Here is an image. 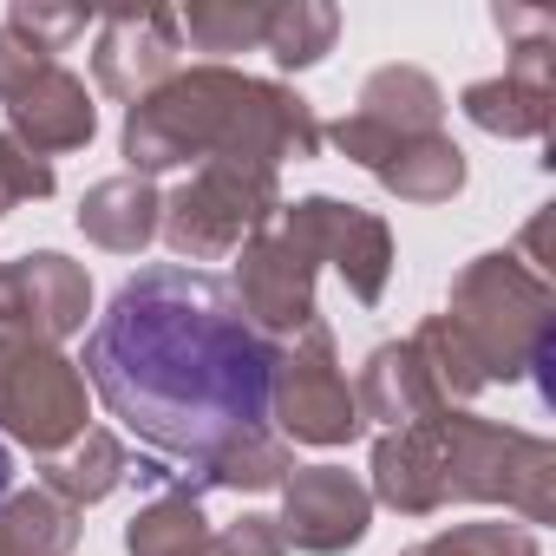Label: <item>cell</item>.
<instances>
[{
	"instance_id": "cell-24",
	"label": "cell",
	"mask_w": 556,
	"mask_h": 556,
	"mask_svg": "<svg viewBox=\"0 0 556 556\" xmlns=\"http://www.w3.org/2000/svg\"><path fill=\"white\" fill-rule=\"evenodd\" d=\"M334 40H341V14L328 0H275L262 53L282 73H308V66H321L334 53Z\"/></svg>"
},
{
	"instance_id": "cell-32",
	"label": "cell",
	"mask_w": 556,
	"mask_h": 556,
	"mask_svg": "<svg viewBox=\"0 0 556 556\" xmlns=\"http://www.w3.org/2000/svg\"><path fill=\"white\" fill-rule=\"evenodd\" d=\"M8 210H14V203H8V197H0V216H8Z\"/></svg>"
},
{
	"instance_id": "cell-20",
	"label": "cell",
	"mask_w": 556,
	"mask_h": 556,
	"mask_svg": "<svg viewBox=\"0 0 556 556\" xmlns=\"http://www.w3.org/2000/svg\"><path fill=\"white\" fill-rule=\"evenodd\" d=\"M210 517H203V491H190L184 478H170L164 491H151V504L131 510L125 523V556H203L210 549Z\"/></svg>"
},
{
	"instance_id": "cell-28",
	"label": "cell",
	"mask_w": 556,
	"mask_h": 556,
	"mask_svg": "<svg viewBox=\"0 0 556 556\" xmlns=\"http://www.w3.org/2000/svg\"><path fill=\"white\" fill-rule=\"evenodd\" d=\"M203 556H289V543H282V530H275V517L242 510L236 523H223V530L210 536Z\"/></svg>"
},
{
	"instance_id": "cell-16",
	"label": "cell",
	"mask_w": 556,
	"mask_h": 556,
	"mask_svg": "<svg viewBox=\"0 0 556 556\" xmlns=\"http://www.w3.org/2000/svg\"><path fill=\"white\" fill-rule=\"evenodd\" d=\"M367 138H387V144H400V138H432V131H445V92H439V79L426 73V66H380V73H367V86H361V105L348 112Z\"/></svg>"
},
{
	"instance_id": "cell-29",
	"label": "cell",
	"mask_w": 556,
	"mask_h": 556,
	"mask_svg": "<svg viewBox=\"0 0 556 556\" xmlns=\"http://www.w3.org/2000/svg\"><path fill=\"white\" fill-rule=\"evenodd\" d=\"M47 66H60V60H53L47 47H34L27 34H14L8 21H0V105H8L21 86H34Z\"/></svg>"
},
{
	"instance_id": "cell-10",
	"label": "cell",
	"mask_w": 556,
	"mask_h": 556,
	"mask_svg": "<svg viewBox=\"0 0 556 556\" xmlns=\"http://www.w3.org/2000/svg\"><path fill=\"white\" fill-rule=\"evenodd\" d=\"M86 315H92V275L66 249H27L0 262V334L60 348L86 334Z\"/></svg>"
},
{
	"instance_id": "cell-30",
	"label": "cell",
	"mask_w": 556,
	"mask_h": 556,
	"mask_svg": "<svg viewBox=\"0 0 556 556\" xmlns=\"http://www.w3.org/2000/svg\"><path fill=\"white\" fill-rule=\"evenodd\" d=\"M14 491V452H8V439H0V497Z\"/></svg>"
},
{
	"instance_id": "cell-12",
	"label": "cell",
	"mask_w": 556,
	"mask_h": 556,
	"mask_svg": "<svg viewBox=\"0 0 556 556\" xmlns=\"http://www.w3.org/2000/svg\"><path fill=\"white\" fill-rule=\"evenodd\" d=\"M289 549L302 556H348L374 530V497L341 465H295L282 484V517H275Z\"/></svg>"
},
{
	"instance_id": "cell-8",
	"label": "cell",
	"mask_w": 556,
	"mask_h": 556,
	"mask_svg": "<svg viewBox=\"0 0 556 556\" xmlns=\"http://www.w3.org/2000/svg\"><path fill=\"white\" fill-rule=\"evenodd\" d=\"M491 27L510 40V66L491 79H471L458 92V112L504 144L549 138L556 118V21L530 8H491Z\"/></svg>"
},
{
	"instance_id": "cell-17",
	"label": "cell",
	"mask_w": 556,
	"mask_h": 556,
	"mask_svg": "<svg viewBox=\"0 0 556 556\" xmlns=\"http://www.w3.org/2000/svg\"><path fill=\"white\" fill-rule=\"evenodd\" d=\"M79 236L105 255H138L144 242H157V223H164V190L138 170H118V177H99L79 210H73Z\"/></svg>"
},
{
	"instance_id": "cell-18",
	"label": "cell",
	"mask_w": 556,
	"mask_h": 556,
	"mask_svg": "<svg viewBox=\"0 0 556 556\" xmlns=\"http://www.w3.org/2000/svg\"><path fill=\"white\" fill-rule=\"evenodd\" d=\"M354 406H361V419H380L387 432L445 413V400H439V387H432V374H426L413 341H380L367 354V367L354 380Z\"/></svg>"
},
{
	"instance_id": "cell-3",
	"label": "cell",
	"mask_w": 556,
	"mask_h": 556,
	"mask_svg": "<svg viewBox=\"0 0 556 556\" xmlns=\"http://www.w3.org/2000/svg\"><path fill=\"white\" fill-rule=\"evenodd\" d=\"M367 497L400 517H439L452 504H504L523 517V530H536L556 523V445L543 432L445 406L419 426H393L374 439Z\"/></svg>"
},
{
	"instance_id": "cell-9",
	"label": "cell",
	"mask_w": 556,
	"mask_h": 556,
	"mask_svg": "<svg viewBox=\"0 0 556 556\" xmlns=\"http://www.w3.org/2000/svg\"><path fill=\"white\" fill-rule=\"evenodd\" d=\"M86 393L92 387H86L79 361H66L47 341L0 334V432L14 445H27L34 458H60L92 419Z\"/></svg>"
},
{
	"instance_id": "cell-4",
	"label": "cell",
	"mask_w": 556,
	"mask_h": 556,
	"mask_svg": "<svg viewBox=\"0 0 556 556\" xmlns=\"http://www.w3.org/2000/svg\"><path fill=\"white\" fill-rule=\"evenodd\" d=\"M445 321L478 361L484 387H517L556 354V289L517 249H484L452 275Z\"/></svg>"
},
{
	"instance_id": "cell-7",
	"label": "cell",
	"mask_w": 556,
	"mask_h": 556,
	"mask_svg": "<svg viewBox=\"0 0 556 556\" xmlns=\"http://www.w3.org/2000/svg\"><path fill=\"white\" fill-rule=\"evenodd\" d=\"M268 419H275V432H282L289 445H315V452L354 445L367 432V419L354 406V387H348V367L334 354V328L328 321H308L295 341H275Z\"/></svg>"
},
{
	"instance_id": "cell-6",
	"label": "cell",
	"mask_w": 556,
	"mask_h": 556,
	"mask_svg": "<svg viewBox=\"0 0 556 556\" xmlns=\"http://www.w3.org/2000/svg\"><path fill=\"white\" fill-rule=\"evenodd\" d=\"M275 210H282V170L249 164V157H210L164 197L157 236L170 242L184 268L229 262Z\"/></svg>"
},
{
	"instance_id": "cell-15",
	"label": "cell",
	"mask_w": 556,
	"mask_h": 556,
	"mask_svg": "<svg viewBox=\"0 0 556 556\" xmlns=\"http://www.w3.org/2000/svg\"><path fill=\"white\" fill-rule=\"evenodd\" d=\"M321 262L348 282V295L361 308H380V295L393 282V229H387V216H374L361 203H341V197H321Z\"/></svg>"
},
{
	"instance_id": "cell-14",
	"label": "cell",
	"mask_w": 556,
	"mask_h": 556,
	"mask_svg": "<svg viewBox=\"0 0 556 556\" xmlns=\"http://www.w3.org/2000/svg\"><path fill=\"white\" fill-rule=\"evenodd\" d=\"M0 112H8V138H21L47 164L66 157V151H86L92 131H99V105H92L86 79L66 73V66H47L34 86H21Z\"/></svg>"
},
{
	"instance_id": "cell-25",
	"label": "cell",
	"mask_w": 556,
	"mask_h": 556,
	"mask_svg": "<svg viewBox=\"0 0 556 556\" xmlns=\"http://www.w3.org/2000/svg\"><path fill=\"white\" fill-rule=\"evenodd\" d=\"M419 549L426 556H543L536 530H523V523H445Z\"/></svg>"
},
{
	"instance_id": "cell-13",
	"label": "cell",
	"mask_w": 556,
	"mask_h": 556,
	"mask_svg": "<svg viewBox=\"0 0 556 556\" xmlns=\"http://www.w3.org/2000/svg\"><path fill=\"white\" fill-rule=\"evenodd\" d=\"M170 73H184V34L177 8H144V14H105L92 34V86L118 105L151 99Z\"/></svg>"
},
{
	"instance_id": "cell-26",
	"label": "cell",
	"mask_w": 556,
	"mask_h": 556,
	"mask_svg": "<svg viewBox=\"0 0 556 556\" xmlns=\"http://www.w3.org/2000/svg\"><path fill=\"white\" fill-rule=\"evenodd\" d=\"M8 27L27 34L34 47H47V53L60 60V53L92 27V14H86V8H47V0H14V8H8Z\"/></svg>"
},
{
	"instance_id": "cell-1",
	"label": "cell",
	"mask_w": 556,
	"mask_h": 556,
	"mask_svg": "<svg viewBox=\"0 0 556 556\" xmlns=\"http://www.w3.org/2000/svg\"><path fill=\"white\" fill-rule=\"evenodd\" d=\"M268 367L275 341L249 328L236 289L184 262L125 275L79 361L105 413L184 478L268 426Z\"/></svg>"
},
{
	"instance_id": "cell-2",
	"label": "cell",
	"mask_w": 556,
	"mask_h": 556,
	"mask_svg": "<svg viewBox=\"0 0 556 556\" xmlns=\"http://www.w3.org/2000/svg\"><path fill=\"white\" fill-rule=\"evenodd\" d=\"M118 157L138 177L184 170V164L197 170L210 157H249V164L282 170L289 157L295 164L321 157V118L282 79H255V73L203 60V66L170 73L151 99L125 105Z\"/></svg>"
},
{
	"instance_id": "cell-22",
	"label": "cell",
	"mask_w": 556,
	"mask_h": 556,
	"mask_svg": "<svg viewBox=\"0 0 556 556\" xmlns=\"http://www.w3.org/2000/svg\"><path fill=\"white\" fill-rule=\"evenodd\" d=\"M268 14L275 0H190L177 8V34L210 53V66H229V53H255L268 40Z\"/></svg>"
},
{
	"instance_id": "cell-27",
	"label": "cell",
	"mask_w": 556,
	"mask_h": 556,
	"mask_svg": "<svg viewBox=\"0 0 556 556\" xmlns=\"http://www.w3.org/2000/svg\"><path fill=\"white\" fill-rule=\"evenodd\" d=\"M53 184H60V177H53L47 157H34L21 138L0 131V197H8V203H47Z\"/></svg>"
},
{
	"instance_id": "cell-23",
	"label": "cell",
	"mask_w": 556,
	"mask_h": 556,
	"mask_svg": "<svg viewBox=\"0 0 556 556\" xmlns=\"http://www.w3.org/2000/svg\"><path fill=\"white\" fill-rule=\"evenodd\" d=\"M289 471H295V445L275 432V426H262V432L236 439L229 452H216V458H210L197 478H184V484H190V491H282Z\"/></svg>"
},
{
	"instance_id": "cell-11",
	"label": "cell",
	"mask_w": 556,
	"mask_h": 556,
	"mask_svg": "<svg viewBox=\"0 0 556 556\" xmlns=\"http://www.w3.org/2000/svg\"><path fill=\"white\" fill-rule=\"evenodd\" d=\"M321 144H334V151H341L348 164H361L387 197L419 203V210L452 203V197L465 190V177H471V164H465V151L452 144V131L387 144V138H367L354 118H334V125H321Z\"/></svg>"
},
{
	"instance_id": "cell-5",
	"label": "cell",
	"mask_w": 556,
	"mask_h": 556,
	"mask_svg": "<svg viewBox=\"0 0 556 556\" xmlns=\"http://www.w3.org/2000/svg\"><path fill=\"white\" fill-rule=\"evenodd\" d=\"M321 197H295L275 210L242 249H236V302L255 334L295 341L315 315V275H321Z\"/></svg>"
},
{
	"instance_id": "cell-31",
	"label": "cell",
	"mask_w": 556,
	"mask_h": 556,
	"mask_svg": "<svg viewBox=\"0 0 556 556\" xmlns=\"http://www.w3.org/2000/svg\"><path fill=\"white\" fill-rule=\"evenodd\" d=\"M400 556H426V549H419V543H406V549H400Z\"/></svg>"
},
{
	"instance_id": "cell-21",
	"label": "cell",
	"mask_w": 556,
	"mask_h": 556,
	"mask_svg": "<svg viewBox=\"0 0 556 556\" xmlns=\"http://www.w3.org/2000/svg\"><path fill=\"white\" fill-rule=\"evenodd\" d=\"M79 510L60 504L47 484L0 497V556H73L79 549Z\"/></svg>"
},
{
	"instance_id": "cell-19",
	"label": "cell",
	"mask_w": 556,
	"mask_h": 556,
	"mask_svg": "<svg viewBox=\"0 0 556 556\" xmlns=\"http://www.w3.org/2000/svg\"><path fill=\"white\" fill-rule=\"evenodd\" d=\"M125 478H131V452H125L118 432H105V426H86L60 458H40V484H47L60 504H73L79 517H86L92 504H105Z\"/></svg>"
}]
</instances>
